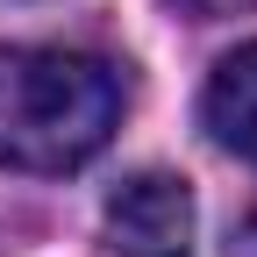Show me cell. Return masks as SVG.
I'll list each match as a JSON object with an SVG mask.
<instances>
[{"label":"cell","instance_id":"2","mask_svg":"<svg viewBox=\"0 0 257 257\" xmlns=\"http://www.w3.org/2000/svg\"><path fill=\"white\" fill-rule=\"evenodd\" d=\"M107 243L121 257H186L193 250V229H200V214H193V186L172 179V172H136L107 193Z\"/></svg>","mask_w":257,"mask_h":257},{"label":"cell","instance_id":"3","mask_svg":"<svg viewBox=\"0 0 257 257\" xmlns=\"http://www.w3.org/2000/svg\"><path fill=\"white\" fill-rule=\"evenodd\" d=\"M200 121L221 150H236L257 165V43L229 50L207 72V93H200Z\"/></svg>","mask_w":257,"mask_h":257},{"label":"cell","instance_id":"1","mask_svg":"<svg viewBox=\"0 0 257 257\" xmlns=\"http://www.w3.org/2000/svg\"><path fill=\"white\" fill-rule=\"evenodd\" d=\"M114 121H121L114 64L86 50H50V43L0 50V165L72 172L107 150Z\"/></svg>","mask_w":257,"mask_h":257},{"label":"cell","instance_id":"4","mask_svg":"<svg viewBox=\"0 0 257 257\" xmlns=\"http://www.w3.org/2000/svg\"><path fill=\"white\" fill-rule=\"evenodd\" d=\"M172 15H186V22H221V15H250L257 0H165Z\"/></svg>","mask_w":257,"mask_h":257}]
</instances>
